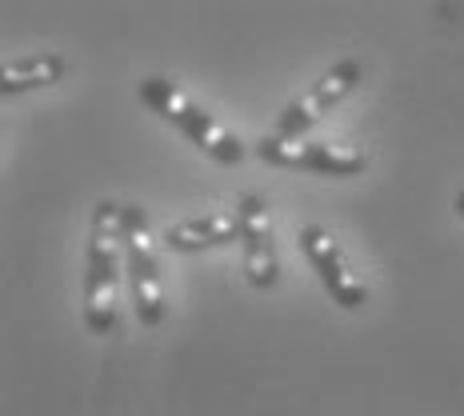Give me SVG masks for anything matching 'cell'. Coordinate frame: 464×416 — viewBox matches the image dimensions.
I'll return each instance as SVG.
<instances>
[{"mask_svg":"<svg viewBox=\"0 0 464 416\" xmlns=\"http://www.w3.org/2000/svg\"><path fill=\"white\" fill-rule=\"evenodd\" d=\"M121 260H124V205L101 200L92 212L89 276H84V324L96 336H109L116 328Z\"/></svg>","mask_w":464,"mask_h":416,"instance_id":"obj_1","label":"cell"},{"mask_svg":"<svg viewBox=\"0 0 464 416\" xmlns=\"http://www.w3.org/2000/svg\"><path fill=\"white\" fill-rule=\"evenodd\" d=\"M137 96L160 116V121H169L172 129L185 132L200 152H208L217 164H240L245 160V144L232 137L217 116H208L205 109H200L180 84H172L169 76H149V81H140Z\"/></svg>","mask_w":464,"mask_h":416,"instance_id":"obj_2","label":"cell"},{"mask_svg":"<svg viewBox=\"0 0 464 416\" xmlns=\"http://www.w3.org/2000/svg\"><path fill=\"white\" fill-rule=\"evenodd\" d=\"M124 273L132 288V308L144 328H157L164 321V280L157 265V245L140 205H124Z\"/></svg>","mask_w":464,"mask_h":416,"instance_id":"obj_3","label":"cell"},{"mask_svg":"<svg viewBox=\"0 0 464 416\" xmlns=\"http://www.w3.org/2000/svg\"><path fill=\"white\" fill-rule=\"evenodd\" d=\"M361 76H364V64L356 61V56H344V61H341V64H333V69H328L304 96H296L293 104H285V112H280L273 137H280V140H296V137H304V132L313 129V124H321V121H324V112H333L336 104H341L344 96L353 92L356 84H361Z\"/></svg>","mask_w":464,"mask_h":416,"instance_id":"obj_4","label":"cell"},{"mask_svg":"<svg viewBox=\"0 0 464 416\" xmlns=\"http://www.w3.org/2000/svg\"><path fill=\"white\" fill-rule=\"evenodd\" d=\"M256 157L280 169H304L316 177H356V172L369 164L361 149L353 144H333V140H280V137H265L256 144Z\"/></svg>","mask_w":464,"mask_h":416,"instance_id":"obj_5","label":"cell"},{"mask_svg":"<svg viewBox=\"0 0 464 416\" xmlns=\"http://www.w3.org/2000/svg\"><path fill=\"white\" fill-rule=\"evenodd\" d=\"M296 240H301V253L308 256V265H313V273L321 276L324 293L333 296V305L341 308H361L369 301V288H364V280H356V273L348 268V260L341 253V245L333 240V232L321 228V225H304L296 232Z\"/></svg>","mask_w":464,"mask_h":416,"instance_id":"obj_6","label":"cell"},{"mask_svg":"<svg viewBox=\"0 0 464 416\" xmlns=\"http://www.w3.org/2000/svg\"><path fill=\"white\" fill-rule=\"evenodd\" d=\"M240 217V256H245V276L253 288H276L280 265H276V245H273V220H268V205L248 192L237 205Z\"/></svg>","mask_w":464,"mask_h":416,"instance_id":"obj_7","label":"cell"},{"mask_svg":"<svg viewBox=\"0 0 464 416\" xmlns=\"http://www.w3.org/2000/svg\"><path fill=\"white\" fill-rule=\"evenodd\" d=\"M240 240V217L232 212H212V217H197V220H180L169 225L164 232V245L177 248V253H205V248H220Z\"/></svg>","mask_w":464,"mask_h":416,"instance_id":"obj_8","label":"cell"},{"mask_svg":"<svg viewBox=\"0 0 464 416\" xmlns=\"http://www.w3.org/2000/svg\"><path fill=\"white\" fill-rule=\"evenodd\" d=\"M69 69V61L56 53H36V56H24V61H8L0 69V92L5 96H16V92H33V89H44V84H56Z\"/></svg>","mask_w":464,"mask_h":416,"instance_id":"obj_9","label":"cell"},{"mask_svg":"<svg viewBox=\"0 0 464 416\" xmlns=\"http://www.w3.org/2000/svg\"><path fill=\"white\" fill-rule=\"evenodd\" d=\"M452 208H457L460 217H464V192H457V200H452Z\"/></svg>","mask_w":464,"mask_h":416,"instance_id":"obj_10","label":"cell"}]
</instances>
